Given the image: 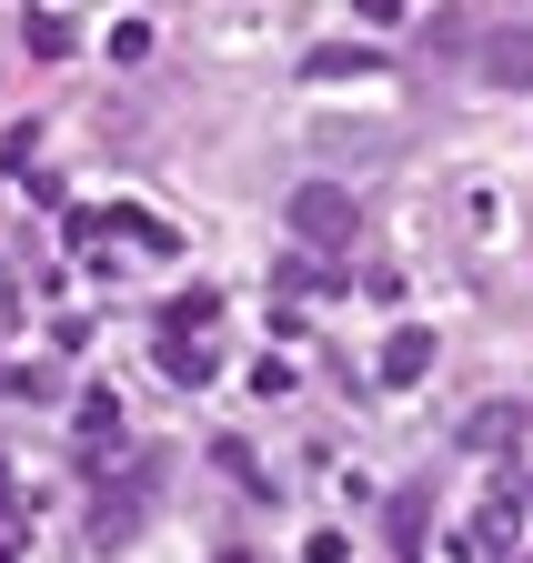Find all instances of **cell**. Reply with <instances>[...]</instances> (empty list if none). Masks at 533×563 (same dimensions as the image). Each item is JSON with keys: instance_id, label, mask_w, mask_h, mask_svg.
Returning <instances> with one entry per match:
<instances>
[{"instance_id": "1", "label": "cell", "mask_w": 533, "mask_h": 563, "mask_svg": "<svg viewBox=\"0 0 533 563\" xmlns=\"http://www.w3.org/2000/svg\"><path fill=\"white\" fill-rule=\"evenodd\" d=\"M292 232H302L312 252H343V242H353V191H343V181H302V191H292Z\"/></svg>"}, {"instance_id": "2", "label": "cell", "mask_w": 533, "mask_h": 563, "mask_svg": "<svg viewBox=\"0 0 533 563\" xmlns=\"http://www.w3.org/2000/svg\"><path fill=\"white\" fill-rule=\"evenodd\" d=\"M474 70L493 91H533V31L523 21H503V31H484V51H474Z\"/></svg>"}, {"instance_id": "3", "label": "cell", "mask_w": 533, "mask_h": 563, "mask_svg": "<svg viewBox=\"0 0 533 563\" xmlns=\"http://www.w3.org/2000/svg\"><path fill=\"white\" fill-rule=\"evenodd\" d=\"M423 373H433V332H423V322H403V332L382 342V383L403 393V383H423Z\"/></svg>"}, {"instance_id": "4", "label": "cell", "mask_w": 533, "mask_h": 563, "mask_svg": "<svg viewBox=\"0 0 533 563\" xmlns=\"http://www.w3.org/2000/svg\"><path fill=\"white\" fill-rule=\"evenodd\" d=\"M162 373L171 383H212V342L202 332H162Z\"/></svg>"}, {"instance_id": "5", "label": "cell", "mask_w": 533, "mask_h": 563, "mask_svg": "<svg viewBox=\"0 0 533 563\" xmlns=\"http://www.w3.org/2000/svg\"><path fill=\"white\" fill-rule=\"evenodd\" d=\"M523 422H533V402H493V412H474V443L493 453V443H513V433H523Z\"/></svg>"}, {"instance_id": "6", "label": "cell", "mask_w": 533, "mask_h": 563, "mask_svg": "<svg viewBox=\"0 0 533 563\" xmlns=\"http://www.w3.org/2000/svg\"><path fill=\"white\" fill-rule=\"evenodd\" d=\"M312 81H373V51H312Z\"/></svg>"}, {"instance_id": "7", "label": "cell", "mask_w": 533, "mask_h": 563, "mask_svg": "<svg viewBox=\"0 0 533 563\" xmlns=\"http://www.w3.org/2000/svg\"><path fill=\"white\" fill-rule=\"evenodd\" d=\"M41 60H60V51H71V21H60V11H31V31H21Z\"/></svg>"}, {"instance_id": "8", "label": "cell", "mask_w": 533, "mask_h": 563, "mask_svg": "<svg viewBox=\"0 0 533 563\" xmlns=\"http://www.w3.org/2000/svg\"><path fill=\"white\" fill-rule=\"evenodd\" d=\"M392 543H403V553L423 543V493H392Z\"/></svg>"}, {"instance_id": "9", "label": "cell", "mask_w": 533, "mask_h": 563, "mask_svg": "<svg viewBox=\"0 0 533 563\" xmlns=\"http://www.w3.org/2000/svg\"><path fill=\"white\" fill-rule=\"evenodd\" d=\"M212 312H222V302H212V292H181V302H171V312H162V332H191V322H212Z\"/></svg>"}, {"instance_id": "10", "label": "cell", "mask_w": 533, "mask_h": 563, "mask_svg": "<svg viewBox=\"0 0 533 563\" xmlns=\"http://www.w3.org/2000/svg\"><path fill=\"white\" fill-rule=\"evenodd\" d=\"M0 563H11V514H0Z\"/></svg>"}]
</instances>
